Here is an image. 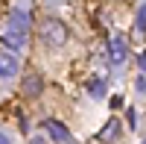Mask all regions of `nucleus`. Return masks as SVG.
Returning a JSON list of instances; mask_svg holds the SVG:
<instances>
[{
    "instance_id": "9b49d317",
    "label": "nucleus",
    "mask_w": 146,
    "mask_h": 144,
    "mask_svg": "<svg viewBox=\"0 0 146 144\" xmlns=\"http://www.w3.org/2000/svg\"><path fill=\"white\" fill-rule=\"evenodd\" d=\"M129 127L131 129H140V112L137 109H129Z\"/></svg>"
},
{
    "instance_id": "2eb2a0df",
    "label": "nucleus",
    "mask_w": 146,
    "mask_h": 144,
    "mask_svg": "<svg viewBox=\"0 0 146 144\" xmlns=\"http://www.w3.org/2000/svg\"><path fill=\"white\" fill-rule=\"evenodd\" d=\"M29 144H47V138H44V135H32Z\"/></svg>"
},
{
    "instance_id": "7ed1b4c3",
    "label": "nucleus",
    "mask_w": 146,
    "mask_h": 144,
    "mask_svg": "<svg viewBox=\"0 0 146 144\" xmlns=\"http://www.w3.org/2000/svg\"><path fill=\"white\" fill-rule=\"evenodd\" d=\"M44 129H47V135H50L53 141H58V144H67V141H70V129H67L62 121H56V118L44 121Z\"/></svg>"
},
{
    "instance_id": "ddd939ff",
    "label": "nucleus",
    "mask_w": 146,
    "mask_h": 144,
    "mask_svg": "<svg viewBox=\"0 0 146 144\" xmlns=\"http://www.w3.org/2000/svg\"><path fill=\"white\" fill-rule=\"evenodd\" d=\"M135 88H137L140 94L146 91V79H143V74H137V79H135Z\"/></svg>"
},
{
    "instance_id": "9d476101",
    "label": "nucleus",
    "mask_w": 146,
    "mask_h": 144,
    "mask_svg": "<svg viewBox=\"0 0 146 144\" xmlns=\"http://www.w3.org/2000/svg\"><path fill=\"white\" fill-rule=\"evenodd\" d=\"M135 32H146V9L143 6H137V15H135Z\"/></svg>"
},
{
    "instance_id": "20e7f679",
    "label": "nucleus",
    "mask_w": 146,
    "mask_h": 144,
    "mask_svg": "<svg viewBox=\"0 0 146 144\" xmlns=\"http://www.w3.org/2000/svg\"><path fill=\"white\" fill-rule=\"evenodd\" d=\"M29 27H32V21H29V12H18V9H12V12H9V30L27 32Z\"/></svg>"
},
{
    "instance_id": "6e6552de",
    "label": "nucleus",
    "mask_w": 146,
    "mask_h": 144,
    "mask_svg": "<svg viewBox=\"0 0 146 144\" xmlns=\"http://www.w3.org/2000/svg\"><path fill=\"white\" fill-rule=\"evenodd\" d=\"M117 135H120V121H114V118H111V121L100 129V141H114Z\"/></svg>"
},
{
    "instance_id": "f8f14e48",
    "label": "nucleus",
    "mask_w": 146,
    "mask_h": 144,
    "mask_svg": "<svg viewBox=\"0 0 146 144\" xmlns=\"http://www.w3.org/2000/svg\"><path fill=\"white\" fill-rule=\"evenodd\" d=\"M29 3H32V0H15V9L18 12H29Z\"/></svg>"
},
{
    "instance_id": "39448f33",
    "label": "nucleus",
    "mask_w": 146,
    "mask_h": 144,
    "mask_svg": "<svg viewBox=\"0 0 146 144\" xmlns=\"http://www.w3.org/2000/svg\"><path fill=\"white\" fill-rule=\"evenodd\" d=\"M18 74V59L15 53H0V79H9Z\"/></svg>"
},
{
    "instance_id": "f3484780",
    "label": "nucleus",
    "mask_w": 146,
    "mask_h": 144,
    "mask_svg": "<svg viewBox=\"0 0 146 144\" xmlns=\"http://www.w3.org/2000/svg\"><path fill=\"white\" fill-rule=\"evenodd\" d=\"M0 144H12V138H9L6 133H0Z\"/></svg>"
},
{
    "instance_id": "0eeeda50",
    "label": "nucleus",
    "mask_w": 146,
    "mask_h": 144,
    "mask_svg": "<svg viewBox=\"0 0 146 144\" xmlns=\"http://www.w3.org/2000/svg\"><path fill=\"white\" fill-rule=\"evenodd\" d=\"M3 44H6V47H12V50H21V47L27 44V32L9 30V32H3Z\"/></svg>"
},
{
    "instance_id": "423d86ee",
    "label": "nucleus",
    "mask_w": 146,
    "mask_h": 144,
    "mask_svg": "<svg viewBox=\"0 0 146 144\" xmlns=\"http://www.w3.org/2000/svg\"><path fill=\"white\" fill-rule=\"evenodd\" d=\"M41 88H44V79H41L38 74L23 77V94H27V97H38V94H41Z\"/></svg>"
},
{
    "instance_id": "4468645a",
    "label": "nucleus",
    "mask_w": 146,
    "mask_h": 144,
    "mask_svg": "<svg viewBox=\"0 0 146 144\" xmlns=\"http://www.w3.org/2000/svg\"><path fill=\"white\" fill-rule=\"evenodd\" d=\"M120 106H123V97H120V94H114V97H111V109H120Z\"/></svg>"
},
{
    "instance_id": "f257e3e1",
    "label": "nucleus",
    "mask_w": 146,
    "mask_h": 144,
    "mask_svg": "<svg viewBox=\"0 0 146 144\" xmlns=\"http://www.w3.org/2000/svg\"><path fill=\"white\" fill-rule=\"evenodd\" d=\"M41 38L50 44V47H62V44L70 38V30H67L64 21H58V18H47V21H41Z\"/></svg>"
},
{
    "instance_id": "dca6fc26",
    "label": "nucleus",
    "mask_w": 146,
    "mask_h": 144,
    "mask_svg": "<svg viewBox=\"0 0 146 144\" xmlns=\"http://www.w3.org/2000/svg\"><path fill=\"white\" fill-rule=\"evenodd\" d=\"M143 65H146V56H143V53H137V68H140V74H143Z\"/></svg>"
},
{
    "instance_id": "1a4fd4ad",
    "label": "nucleus",
    "mask_w": 146,
    "mask_h": 144,
    "mask_svg": "<svg viewBox=\"0 0 146 144\" xmlns=\"http://www.w3.org/2000/svg\"><path fill=\"white\" fill-rule=\"evenodd\" d=\"M88 94L91 97H105V77H91L88 79Z\"/></svg>"
},
{
    "instance_id": "f03ea898",
    "label": "nucleus",
    "mask_w": 146,
    "mask_h": 144,
    "mask_svg": "<svg viewBox=\"0 0 146 144\" xmlns=\"http://www.w3.org/2000/svg\"><path fill=\"white\" fill-rule=\"evenodd\" d=\"M129 59V41L126 35H111V41H108V62L111 65H123Z\"/></svg>"
}]
</instances>
